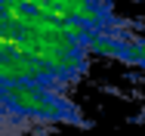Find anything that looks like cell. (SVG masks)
<instances>
[{"label":"cell","instance_id":"6da1fadb","mask_svg":"<svg viewBox=\"0 0 145 136\" xmlns=\"http://www.w3.org/2000/svg\"><path fill=\"white\" fill-rule=\"evenodd\" d=\"M31 130H34L31 114L9 102L6 96H0V136H31Z\"/></svg>","mask_w":145,"mask_h":136}]
</instances>
